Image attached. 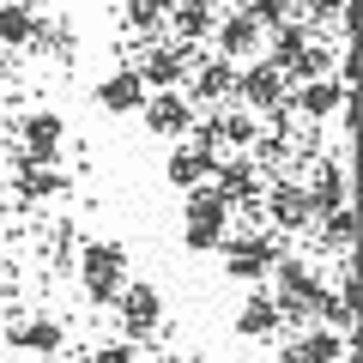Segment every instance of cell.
<instances>
[{
    "label": "cell",
    "mask_w": 363,
    "mask_h": 363,
    "mask_svg": "<svg viewBox=\"0 0 363 363\" xmlns=\"http://www.w3.org/2000/svg\"><path fill=\"white\" fill-rule=\"evenodd\" d=\"M79 285H85L91 303L116 309L121 285H128V248L121 242H85L79 248Z\"/></svg>",
    "instance_id": "obj_1"
},
{
    "label": "cell",
    "mask_w": 363,
    "mask_h": 363,
    "mask_svg": "<svg viewBox=\"0 0 363 363\" xmlns=\"http://www.w3.org/2000/svg\"><path fill=\"white\" fill-rule=\"evenodd\" d=\"M218 255H224V272H230L236 285H267V279H272V260L285 255V248L272 242L267 230H255V236H224Z\"/></svg>",
    "instance_id": "obj_2"
},
{
    "label": "cell",
    "mask_w": 363,
    "mask_h": 363,
    "mask_svg": "<svg viewBox=\"0 0 363 363\" xmlns=\"http://www.w3.org/2000/svg\"><path fill=\"white\" fill-rule=\"evenodd\" d=\"M116 321H121V339H152L157 327H164V297H157V285H145V279H128L116 297Z\"/></svg>",
    "instance_id": "obj_3"
},
{
    "label": "cell",
    "mask_w": 363,
    "mask_h": 363,
    "mask_svg": "<svg viewBox=\"0 0 363 363\" xmlns=\"http://www.w3.org/2000/svg\"><path fill=\"white\" fill-rule=\"evenodd\" d=\"M212 188H218L224 200L236 206H260V194H267V182H260V164L248 152H224L218 164H212Z\"/></svg>",
    "instance_id": "obj_4"
},
{
    "label": "cell",
    "mask_w": 363,
    "mask_h": 363,
    "mask_svg": "<svg viewBox=\"0 0 363 363\" xmlns=\"http://www.w3.org/2000/svg\"><path fill=\"white\" fill-rule=\"evenodd\" d=\"M18 140H25V164L55 169V164H61V145H67V121H61V109H30V116L18 121Z\"/></svg>",
    "instance_id": "obj_5"
},
{
    "label": "cell",
    "mask_w": 363,
    "mask_h": 363,
    "mask_svg": "<svg viewBox=\"0 0 363 363\" xmlns=\"http://www.w3.org/2000/svg\"><path fill=\"white\" fill-rule=\"evenodd\" d=\"M200 109L182 97V91H145V104H140V121L145 133H157V140H188V128H194Z\"/></svg>",
    "instance_id": "obj_6"
},
{
    "label": "cell",
    "mask_w": 363,
    "mask_h": 363,
    "mask_svg": "<svg viewBox=\"0 0 363 363\" xmlns=\"http://www.w3.org/2000/svg\"><path fill=\"white\" fill-rule=\"evenodd\" d=\"M188 67H194V49H182V43H157V49H145L140 61H133V73H140L145 91H182Z\"/></svg>",
    "instance_id": "obj_7"
},
{
    "label": "cell",
    "mask_w": 363,
    "mask_h": 363,
    "mask_svg": "<svg viewBox=\"0 0 363 363\" xmlns=\"http://www.w3.org/2000/svg\"><path fill=\"white\" fill-rule=\"evenodd\" d=\"M260 212L272 218V230H309V224H315L309 194H303V182H291V176L267 182V194H260Z\"/></svg>",
    "instance_id": "obj_8"
},
{
    "label": "cell",
    "mask_w": 363,
    "mask_h": 363,
    "mask_svg": "<svg viewBox=\"0 0 363 363\" xmlns=\"http://www.w3.org/2000/svg\"><path fill=\"white\" fill-rule=\"evenodd\" d=\"M303 194H309L315 218H321V212H333V206H351V188H345V152H321V157H315L309 182H303Z\"/></svg>",
    "instance_id": "obj_9"
},
{
    "label": "cell",
    "mask_w": 363,
    "mask_h": 363,
    "mask_svg": "<svg viewBox=\"0 0 363 363\" xmlns=\"http://www.w3.org/2000/svg\"><path fill=\"white\" fill-rule=\"evenodd\" d=\"M212 43L224 49V61H260V49H267V30L255 25V18L242 13V6H230V13H218V30H212Z\"/></svg>",
    "instance_id": "obj_10"
},
{
    "label": "cell",
    "mask_w": 363,
    "mask_h": 363,
    "mask_svg": "<svg viewBox=\"0 0 363 363\" xmlns=\"http://www.w3.org/2000/svg\"><path fill=\"white\" fill-rule=\"evenodd\" d=\"M230 97H242L248 109H279L291 91H285V73H279L272 61H242L236 67V91Z\"/></svg>",
    "instance_id": "obj_11"
},
{
    "label": "cell",
    "mask_w": 363,
    "mask_h": 363,
    "mask_svg": "<svg viewBox=\"0 0 363 363\" xmlns=\"http://www.w3.org/2000/svg\"><path fill=\"white\" fill-rule=\"evenodd\" d=\"M182 85H188L182 97H188L194 109H212V104H224V97L236 91V67L224 61V55H218V61H200V55H194V67H188Z\"/></svg>",
    "instance_id": "obj_12"
},
{
    "label": "cell",
    "mask_w": 363,
    "mask_h": 363,
    "mask_svg": "<svg viewBox=\"0 0 363 363\" xmlns=\"http://www.w3.org/2000/svg\"><path fill=\"white\" fill-rule=\"evenodd\" d=\"M285 104L297 109L303 121H339V116L351 109V91L339 85L333 73H327V79H309V85H297V97H285Z\"/></svg>",
    "instance_id": "obj_13"
},
{
    "label": "cell",
    "mask_w": 363,
    "mask_h": 363,
    "mask_svg": "<svg viewBox=\"0 0 363 363\" xmlns=\"http://www.w3.org/2000/svg\"><path fill=\"white\" fill-rule=\"evenodd\" d=\"M218 0H176L169 6V30H176L182 49H200V43H212V30H218Z\"/></svg>",
    "instance_id": "obj_14"
},
{
    "label": "cell",
    "mask_w": 363,
    "mask_h": 363,
    "mask_svg": "<svg viewBox=\"0 0 363 363\" xmlns=\"http://www.w3.org/2000/svg\"><path fill=\"white\" fill-rule=\"evenodd\" d=\"M91 97H97V109H104V116H140L145 85H140V73H133V67L121 61L116 73H104V79H97V91H91Z\"/></svg>",
    "instance_id": "obj_15"
},
{
    "label": "cell",
    "mask_w": 363,
    "mask_h": 363,
    "mask_svg": "<svg viewBox=\"0 0 363 363\" xmlns=\"http://www.w3.org/2000/svg\"><path fill=\"white\" fill-rule=\"evenodd\" d=\"M279 327H285V315H279V303H272V291H248L242 309H236V333L242 339H279Z\"/></svg>",
    "instance_id": "obj_16"
},
{
    "label": "cell",
    "mask_w": 363,
    "mask_h": 363,
    "mask_svg": "<svg viewBox=\"0 0 363 363\" xmlns=\"http://www.w3.org/2000/svg\"><path fill=\"white\" fill-rule=\"evenodd\" d=\"M212 164H218V157H206V152H194L188 140H176V152L164 157V182H169V188H182V194H188V188H206Z\"/></svg>",
    "instance_id": "obj_17"
},
{
    "label": "cell",
    "mask_w": 363,
    "mask_h": 363,
    "mask_svg": "<svg viewBox=\"0 0 363 363\" xmlns=\"http://www.w3.org/2000/svg\"><path fill=\"white\" fill-rule=\"evenodd\" d=\"M43 13H30V0H0V49H37Z\"/></svg>",
    "instance_id": "obj_18"
},
{
    "label": "cell",
    "mask_w": 363,
    "mask_h": 363,
    "mask_svg": "<svg viewBox=\"0 0 363 363\" xmlns=\"http://www.w3.org/2000/svg\"><path fill=\"white\" fill-rule=\"evenodd\" d=\"M6 339H13L18 351H30V357H55V351L67 345V327H61V321H49V315H30V321H18Z\"/></svg>",
    "instance_id": "obj_19"
},
{
    "label": "cell",
    "mask_w": 363,
    "mask_h": 363,
    "mask_svg": "<svg viewBox=\"0 0 363 363\" xmlns=\"http://www.w3.org/2000/svg\"><path fill=\"white\" fill-rule=\"evenodd\" d=\"M182 224H212V230H230V200L218 188H188V206H182Z\"/></svg>",
    "instance_id": "obj_20"
},
{
    "label": "cell",
    "mask_w": 363,
    "mask_h": 363,
    "mask_svg": "<svg viewBox=\"0 0 363 363\" xmlns=\"http://www.w3.org/2000/svg\"><path fill=\"white\" fill-rule=\"evenodd\" d=\"M309 43H315V37H309V25H303V18H285V25H272V30H267V61L285 73V67L297 61Z\"/></svg>",
    "instance_id": "obj_21"
},
{
    "label": "cell",
    "mask_w": 363,
    "mask_h": 363,
    "mask_svg": "<svg viewBox=\"0 0 363 363\" xmlns=\"http://www.w3.org/2000/svg\"><path fill=\"white\" fill-rule=\"evenodd\" d=\"M169 6H176V0H121V25H128L133 37H157V30L169 25Z\"/></svg>",
    "instance_id": "obj_22"
},
{
    "label": "cell",
    "mask_w": 363,
    "mask_h": 363,
    "mask_svg": "<svg viewBox=\"0 0 363 363\" xmlns=\"http://www.w3.org/2000/svg\"><path fill=\"white\" fill-rule=\"evenodd\" d=\"M291 351H297L303 363H339V357H351V351H345V333H327V327H309Z\"/></svg>",
    "instance_id": "obj_23"
},
{
    "label": "cell",
    "mask_w": 363,
    "mask_h": 363,
    "mask_svg": "<svg viewBox=\"0 0 363 363\" xmlns=\"http://www.w3.org/2000/svg\"><path fill=\"white\" fill-rule=\"evenodd\" d=\"M315 230H321V242L333 248V255H351V242H357V218H351V206H333L315 218Z\"/></svg>",
    "instance_id": "obj_24"
},
{
    "label": "cell",
    "mask_w": 363,
    "mask_h": 363,
    "mask_svg": "<svg viewBox=\"0 0 363 363\" xmlns=\"http://www.w3.org/2000/svg\"><path fill=\"white\" fill-rule=\"evenodd\" d=\"M61 188H67V176H55V169L18 157V194H25V200H49V194H61Z\"/></svg>",
    "instance_id": "obj_25"
},
{
    "label": "cell",
    "mask_w": 363,
    "mask_h": 363,
    "mask_svg": "<svg viewBox=\"0 0 363 363\" xmlns=\"http://www.w3.org/2000/svg\"><path fill=\"white\" fill-rule=\"evenodd\" d=\"M255 133H260V121L248 116V109H224V116H218V140L230 145V152H248Z\"/></svg>",
    "instance_id": "obj_26"
},
{
    "label": "cell",
    "mask_w": 363,
    "mask_h": 363,
    "mask_svg": "<svg viewBox=\"0 0 363 363\" xmlns=\"http://www.w3.org/2000/svg\"><path fill=\"white\" fill-rule=\"evenodd\" d=\"M333 61H339V55H327L321 43H309V49H303L297 61L285 67V85H291V79H297V85H309V79H327V67H333Z\"/></svg>",
    "instance_id": "obj_27"
},
{
    "label": "cell",
    "mask_w": 363,
    "mask_h": 363,
    "mask_svg": "<svg viewBox=\"0 0 363 363\" xmlns=\"http://www.w3.org/2000/svg\"><path fill=\"white\" fill-rule=\"evenodd\" d=\"M224 236H230V230H212V224H188V230H182V242H188V255H218Z\"/></svg>",
    "instance_id": "obj_28"
},
{
    "label": "cell",
    "mask_w": 363,
    "mask_h": 363,
    "mask_svg": "<svg viewBox=\"0 0 363 363\" xmlns=\"http://www.w3.org/2000/svg\"><path fill=\"white\" fill-rule=\"evenodd\" d=\"M91 363H140V351H133L128 339H109V345L91 351Z\"/></svg>",
    "instance_id": "obj_29"
},
{
    "label": "cell",
    "mask_w": 363,
    "mask_h": 363,
    "mask_svg": "<svg viewBox=\"0 0 363 363\" xmlns=\"http://www.w3.org/2000/svg\"><path fill=\"white\" fill-rule=\"evenodd\" d=\"M297 6H309V13H321V18H327V13H339V18L351 13V0H297Z\"/></svg>",
    "instance_id": "obj_30"
},
{
    "label": "cell",
    "mask_w": 363,
    "mask_h": 363,
    "mask_svg": "<svg viewBox=\"0 0 363 363\" xmlns=\"http://www.w3.org/2000/svg\"><path fill=\"white\" fill-rule=\"evenodd\" d=\"M272 363H303V357H297V351L285 345V351H272Z\"/></svg>",
    "instance_id": "obj_31"
}]
</instances>
